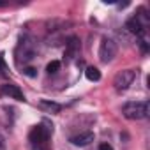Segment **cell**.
Instances as JSON below:
<instances>
[{"mask_svg": "<svg viewBox=\"0 0 150 150\" xmlns=\"http://www.w3.org/2000/svg\"><path fill=\"white\" fill-rule=\"evenodd\" d=\"M51 132H53V129L48 127L46 124H39V125L32 127V131L28 134V141L34 146V150H50Z\"/></svg>", "mask_w": 150, "mask_h": 150, "instance_id": "obj_1", "label": "cell"}, {"mask_svg": "<svg viewBox=\"0 0 150 150\" xmlns=\"http://www.w3.org/2000/svg\"><path fill=\"white\" fill-rule=\"evenodd\" d=\"M122 113L129 120H141L148 115V103L146 101H131L122 106Z\"/></svg>", "mask_w": 150, "mask_h": 150, "instance_id": "obj_2", "label": "cell"}, {"mask_svg": "<svg viewBox=\"0 0 150 150\" xmlns=\"http://www.w3.org/2000/svg\"><path fill=\"white\" fill-rule=\"evenodd\" d=\"M117 51H118L117 42L113 39H110V37L101 39V44H99V58H101V62H104V64L111 62L117 57Z\"/></svg>", "mask_w": 150, "mask_h": 150, "instance_id": "obj_3", "label": "cell"}, {"mask_svg": "<svg viewBox=\"0 0 150 150\" xmlns=\"http://www.w3.org/2000/svg\"><path fill=\"white\" fill-rule=\"evenodd\" d=\"M34 55H35L34 44H32L27 37L20 39V44H18V48H16V62H18L20 65H21V62H23V65H25L27 62H30V60L34 58Z\"/></svg>", "mask_w": 150, "mask_h": 150, "instance_id": "obj_4", "label": "cell"}, {"mask_svg": "<svg viewBox=\"0 0 150 150\" xmlns=\"http://www.w3.org/2000/svg\"><path fill=\"white\" fill-rule=\"evenodd\" d=\"M134 78H136V72L132 69H124V71L117 72V76L113 80V85H115L117 90H125V88H129L132 85Z\"/></svg>", "mask_w": 150, "mask_h": 150, "instance_id": "obj_5", "label": "cell"}, {"mask_svg": "<svg viewBox=\"0 0 150 150\" xmlns=\"http://www.w3.org/2000/svg\"><path fill=\"white\" fill-rule=\"evenodd\" d=\"M80 53V39L78 37H71L67 41V46H65V62H71L72 58H76Z\"/></svg>", "mask_w": 150, "mask_h": 150, "instance_id": "obj_6", "label": "cell"}, {"mask_svg": "<svg viewBox=\"0 0 150 150\" xmlns=\"http://www.w3.org/2000/svg\"><path fill=\"white\" fill-rule=\"evenodd\" d=\"M2 94L9 96L11 99H16V101H25V96H23V92L20 90L18 85H11V83L2 85Z\"/></svg>", "mask_w": 150, "mask_h": 150, "instance_id": "obj_7", "label": "cell"}, {"mask_svg": "<svg viewBox=\"0 0 150 150\" xmlns=\"http://www.w3.org/2000/svg\"><path fill=\"white\" fill-rule=\"evenodd\" d=\"M71 141L76 145V146H85V145H88L90 141H94V134H92L90 131H87V132H81V134H78V136H72Z\"/></svg>", "mask_w": 150, "mask_h": 150, "instance_id": "obj_8", "label": "cell"}, {"mask_svg": "<svg viewBox=\"0 0 150 150\" xmlns=\"http://www.w3.org/2000/svg\"><path fill=\"white\" fill-rule=\"evenodd\" d=\"M39 108H41L42 111H46V113H51V115L60 113V110H62L60 104H57V103H53V101H48V99H42V101L39 103Z\"/></svg>", "mask_w": 150, "mask_h": 150, "instance_id": "obj_9", "label": "cell"}, {"mask_svg": "<svg viewBox=\"0 0 150 150\" xmlns=\"http://www.w3.org/2000/svg\"><path fill=\"white\" fill-rule=\"evenodd\" d=\"M85 76H87L88 81H99V80H101V72H99L97 67H87Z\"/></svg>", "mask_w": 150, "mask_h": 150, "instance_id": "obj_10", "label": "cell"}, {"mask_svg": "<svg viewBox=\"0 0 150 150\" xmlns=\"http://www.w3.org/2000/svg\"><path fill=\"white\" fill-rule=\"evenodd\" d=\"M58 69H60V62H58V60L50 62V64H48V67H46L48 74H57V72H58Z\"/></svg>", "mask_w": 150, "mask_h": 150, "instance_id": "obj_11", "label": "cell"}, {"mask_svg": "<svg viewBox=\"0 0 150 150\" xmlns=\"http://www.w3.org/2000/svg\"><path fill=\"white\" fill-rule=\"evenodd\" d=\"M99 150H113V146L108 145V143H101V145H99Z\"/></svg>", "mask_w": 150, "mask_h": 150, "instance_id": "obj_12", "label": "cell"}, {"mask_svg": "<svg viewBox=\"0 0 150 150\" xmlns=\"http://www.w3.org/2000/svg\"><path fill=\"white\" fill-rule=\"evenodd\" d=\"M0 72H2V74H6V64H4V58H2V55H0Z\"/></svg>", "mask_w": 150, "mask_h": 150, "instance_id": "obj_13", "label": "cell"}, {"mask_svg": "<svg viewBox=\"0 0 150 150\" xmlns=\"http://www.w3.org/2000/svg\"><path fill=\"white\" fill-rule=\"evenodd\" d=\"M25 74H28V76H34V74H35V69H32V67H27V69H25Z\"/></svg>", "mask_w": 150, "mask_h": 150, "instance_id": "obj_14", "label": "cell"}, {"mask_svg": "<svg viewBox=\"0 0 150 150\" xmlns=\"http://www.w3.org/2000/svg\"><path fill=\"white\" fill-rule=\"evenodd\" d=\"M6 148V143H4V138L0 136V150H4Z\"/></svg>", "mask_w": 150, "mask_h": 150, "instance_id": "obj_15", "label": "cell"}]
</instances>
